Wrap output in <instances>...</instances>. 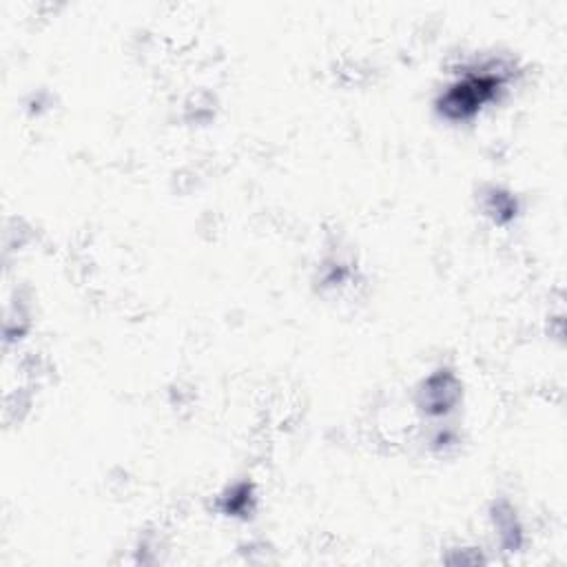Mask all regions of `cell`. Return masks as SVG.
<instances>
[{"label": "cell", "mask_w": 567, "mask_h": 567, "mask_svg": "<svg viewBox=\"0 0 567 567\" xmlns=\"http://www.w3.org/2000/svg\"><path fill=\"white\" fill-rule=\"evenodd\" d=\"M510 69L501 62H485L467 69L464 76L456 78L441 93L437 109L450 122H466L475 118L485 104L495 102L499 93L507 87Z\"/></svg>", "instance_id": "cell-1"}, {"label": "cell", "mask_w": 567, "mask_h": 567, "mask_svg": "<svg viewBox=\"0 0 567 567\" xmlns=\"http://www.w3.org/2000/svg\"><path fill=\"white\" fill-rule=\"evenodd\" d=\"M459 380L450 370H437L424 381L419 390V406L428 417H446L459 401Z\"/></svg>", "instance_id": "cell-2"}, {"label": "cell", "mask_w": 567, "mask_h": 567, "mask_svg": "<svg viewBox=\"0 0 567 567\" xmlns=\"http://www.w3.org/2000/svg\"><path fill=\"white\" fill-rule=\"evenodd\" d=\"M495 519V527L499 532V541L501 545L505 547L507 552H516L524 543V525H521L519 516L512 510V505L501 504L496 507V512L492 514Z\"/></svg>", "instance_id": "cell-3"}, {"label": "cell", "mask_w": 567, "mask_h": 567, "mask_svg": "<svg viewBox=\"0 0 567 567\" xmlns=\"http://www.w3.org/2000/svg\"><path fill=\"white\" fill-rule=\"evenodd\" d=\"M485 211L487 216L495 217L496 222H507L516 216V204L514 197L507 196V193L496 191L492 188V193L487 196V204H485Z\"/></svg>", "instance_id": "cell-4"}, {"label": "cell", "mask_w": 567, "mask_h": 567, "mask_svg": "<svg viewBox=\"0 0 567 567\" xmlns=\"http://www.w3.org/2000/svg\"><path fill=\"white\" fill-rule=\"evenodd\" d=\"M231 495L233 496H228L226 507H224V510H226V514H233V516L244 514V512L248 510V501L253 499V496L248 495V485H235L231 490Z\"/></svg>", "instance_id": "cell-5"}]
</instances>
